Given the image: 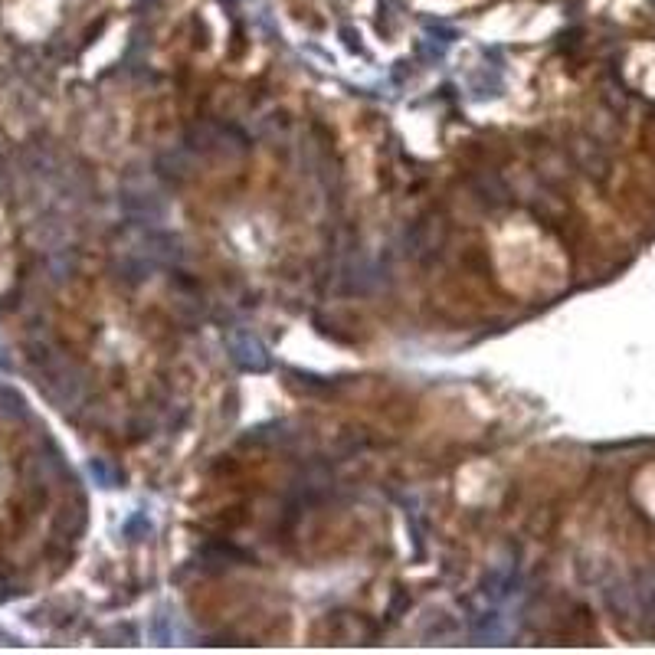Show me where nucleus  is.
<instances>
[{"instance_id":"nucleus-1","label":"nucleus","mask_w":655,"mask_h":655,"mask_svg":"<svg viewBox=\"0 0 655 655\" xmlns=\"http://www.w3.org/2000/svg\"><path fill=\"white\" fill-rule=\"evenodd\" d=\"M30 459L20 436L0 407V587L27 561L33 531V488Z\"/></svg>"}]
</instances>
